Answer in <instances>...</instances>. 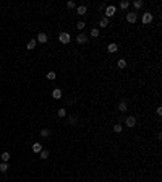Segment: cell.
Returning a JSON list of instances; mask_svg holds the SVG:
<instances>
[{"mask_svg":"<svg viewBox=\"0 0 162 182\" xmlns=\"http://www.w3.org/2000/svg\"><path fill=\"white\" fill-rule=\"evenodd\" d=\"M70 39H71V38H70L68 33H60V34H58V41L62 42V44H68Z\"/></svg>","mask_w":162,"mask_h":182,"instance_id":"1","label":"cell"},{"mask_svg":"<svg viewBox=\"0 0 162 182\" xmlns=\"http://www.w3.org/2000/svg\"><path fill=\"white\" fill-rule=\"evenodd\" d=\"M117 13V8L113 7V5H109V7H105V18H110Z\"/></svg>","mask_w":162,"mask_h":182,"instance_id":"2","label":"cell"},{"mask_svg":"<svg viewBox=\"0 0 162 182\" xmlns=\"http://www.w3.org/2000/svg\"><path fill=\"white\" fill-rule=\"evenodd\" d=\"M76 42L78 44H84V42H88V34H84V33L78 34L76 36Z\"/></svg>","mask_w":162,"mask_h":182,"instance_id":"3","label":"cell"},{"mask_svg":"<svg viewBox=\"0 0 162 182\" xmlns=\"http://www.w3.org/2000/svg\"><path fill=\"white\" fill-rule=\"evenodd\" d=\"M47 39H49V38H47V34H45V33H39V34H37V38H36V41L41 42V44H45Z\"/></svg>","mask_w":162,"mask_h":182,"instance_id":"4","label":"cell"},{"mask_svg":"<svg viewBox=\"0 0 162 182\" xmlns=\"http://www.w3.org/2000/svg\"><path fill=\"white\" fill-rule=\"evenodd\" d=\"M151 21H152V13H149V11H148V13L143 15V23H144V25H149Z\"/></svg>","mask_w":162,"mask_h":182,"instance_id":"5","label":"cell"},{"mask_svg":"<svg viewBox=\"0 0 162 182\" xmlns=\"http://www.w3.org/2000/svg\"><path fill=\"white\" fill-rule=\"evenodd\" d=\"M127 127H135L136 125V117H133V116H130V117H127Z\"/></svg>","mask_w":162,"mask_h":182,"instance_id":"6","label":"cell"},{"mask_svg":"<svg viewBox=\"0 0 162 182\" xmlns=\"http://www.w3.org/2000/svg\"><path fill=\"white\" fill-rule=\"evenodd\" d=\"M107 51H109V52H112V54H115V52L118 51V46L115 44V42H110V44L107 46Z\"/></svg>","mask_w":162,"mask_h":182,"instance_id":"7","label":"cell"},{"mask_svg":"<svg viewBox=\"0 0 162 182\" xmlns=\"http://www.w3.org/2000/svg\"><path fill=\"white\" fill-rule=\"evenodd\" d=\"M138 20V15L136 13H127V21L128 23H135Z\"/></svg>","mask_w":162,"mask_h":182,"instance_id":"8","label":"cell"},{"mask_svg":"<svg viewBox=\"0 0 162 182\" xmlns=\"http://www.w3.org/2000/svg\"><path fill=\"white\" fill-rule=\"evenodd\" d=\"M86 11H88V7H86V5H81V7L76 8V13H78V15H86Z\"/></svg>","mask_w":162,"mask_h":182,"instance_id":"9","label":"cell"},{"mask_svg":"<svg viewBox=\"0 0 162 182\" xmlns=\"http://www.w3.org/2000/svg\"><path fill=\"white\" fill-rule=\"evenodd\" d=\"M127 107H128V104H127L125 101L118 102V111H120V112H127Z\"/></svg>","mask_w":162,"mask_h":182,"instance_id":"10","label":"cell"},{"mask_svg":"<svg viewBox=\"0 0 162 182\" xmlns=\"http://www.w3.org/2000/svg\"><path fill=\"white\" fill-rule=\"evenodd\" d=\"M33 151L34 153H41V151H42V145L41 143H33Z\"/></svg>","mask_w":162,"mask_h":182,"instance_id":"11","label":"cell"},{"mask_svg":"<svg viewBox=\"0 0 162 182\" xmlns=\"http://www.w3.org/2000/svg\"><path fill=\"white\" fill-rule=\"evenodd\" d=\"M117 67H118V68H127V60H125V59H120L118 60V62H117Z\"/></svg>","mask_w":162,"mask_h":182,"instance_id":"12","label":"cell"},{"mask_svg":"<svg viewBox=\"0 0 162 182\" xmlns=\"http://www.w3.org/2000/svg\"><path fill=\"white\" fill-rule=\"evenodd\" d=\"M52 96H53V98H55V99H60V98H62V89H53L52 91Z\"/></svg>","mask_w":162,"mask_h":182,"instance_id":"13","label":"cell"},{"mask_svg":"<svg viewBox=\"0 0 162 182\" xmlns=\"http://www.w3.org/2000/svg\"><path fill=\"white\" fill-rule=\"evenodd\" d=\"M107 25H109V18H105V16H104V18H101V21H99V26H101V28H105Z\"/></svg>","mask_w":162,"mask_h":182,"instance_id":"14","label":"cell"},{"mask_svg":"<svg viewBox=\"0 0 162 182\" xmlns=\"http://www.w3.org/2000/svg\"><path fill=\"white\" fill-rule=\"evenodd\" d=\"M0 158H2V163H8L10 161V153H8V151H5V153H2Z\"/></svg>","mask_w":162,"mask_h":182,"instance_id":"15","label":"cell"},{"mask_svg":"<svg viewBox=\"0 0 162 182\" xmlns=\"http://www.w3.org/2000/svg\"><path fill=\"white\" fill-rule=\"evenodd\" d=\"M8 171V163H0V172H7Z\"/></svg>","mask_w":162,"mask_h":182,"instance_id":"16","label":"cell"},{"mask_svg":"<svg viewBox=\"0 0 162 182\" xmlns=\"http://www.w3.org/2000/svg\"><path fill=\"white\" fill-rule=\"evenodd\" d=\"M123 130V127H122V124H115V125H113V132H115V133H120V132H122Z\"/></svg>","mask_w":162,"mask_h":182,"instance_id":"17","label":"cell"},{"mask_svg":"<svg viewBox=\"0 0 162 182\" xmlns=\"http://www.w3.org/2000/svg\"><path fill=\"white\" fill-rule=\"evenodd\" d=\"M57 116H58V117H65V116H67V111H65L63 107H60L58 111H57Z\"/></svg>","mask_w":162,"mask_h":182,"instance_id":"18","label":"cell"},{"mask_svg":"<svg viewBox=\"0 0 162 182\" xmlns=\"http://www.w3.org/2000/svg\"><path fill=\"white\" fill-rule=\"evenodd\" d=\"M67 122L70 124V125H75L76 122H78V117H75V116H71V117H68V120Z\"/></svg>","mask_w":162,"mask_h":182,"instance_id":"19","label":"cell"},{"mask_svg":"<svg viewBox=\"0 0 162 182\" xmlns=\"http://www.w3.org/2000/svg\"><path fill=\"white\" fill-rule=\"evenodd\" d=\"M39 155H41V159H47V158H49V151H47V150H42Z\"/></svg>","mask_w":162,"mask_h":182,"instance_id":"20","label":"cell"},{"mask_svg":"<svg viewBox=\"0 0 162 182\" xmlns=\"http://www.w3.org/2000/svg\"><path fill=\"white\" fill-rule=\"evenodd\" d=\"M128 7H130V2H125V0L120 2V8H122V10H127Z\"/></svg>","mask_w":162,"mask_h":182,"instance_id":"21","label":"cell"},{"mask_svg":"<svg viewBox=\"0 0 162 182\" xmlns=\"http://www.w3.org/2000/svg\"><path fill=\"white\" fill-rule=\"evenodd\" d=\"M89 34H91V38H97V36H99V29H97V28H92Z\"/></svg>","mask_w":162,"mask_h":182,"instance_id":"22","label":"cell"},{"mask_svg":"<svg viewBox=\"0 0 162 182\" xmlns=\"http://www.w3.org/2000/svg\"><path fill=\"white\" fill-rule=\"evenodd\" d=\"M36 42H37L36 39H31V41L28 42V49H29V51H31V49H34V47H36Z\"/></svg>","mask_w":162,"mask_h":182,"instance_id":"23","label":"cell"},{"mask_svg":"<svg viewBox=\"0 0 162 182\" xmlns=\"http://www.w3.org/2000/svg\"><path fill=\"white\" fill-rule=\"evenodd\" d=\"M49 135H50V130L49 129H42V130H41V137L45 138V137H49Z\"/></svg>","mask_w":162,"mask_h":182,"instance_id":"24","label":"cell"},{"mask_svg":"<svg viewBox=\"0 0 162 182\" xmlns=\"http://www.w3.org/2000/svg\"><path fill=\"white\" fill-rule=\"evenodd\" d=\"M84 26H86L84 21H78V23H76V28L80 29V31H81V29H84Z\"/></svg>","mask_w":162,"mask_h":182,"instance_id":"25","label":"cell"},{"mask_svg":"<svg viewBox=\"0 0 162 182\" xmlns=\"http://www.w3.org/2000/svg\"><path fill=\"white\" fill-rule=\"evenodd\" d=\"M133 7H135V8H141V7H143V2H141V0H135V2H133Z\"/></svg>","mask_w":162,"mask_h":182,"instance_id":"26","label":"cell"},{"mask_svg":"<svg viewBox=\"0 0 162 182\" xmlns=\"http://www.w3.org/2000/svg\"><path fill=\"white\" fill-rule=\"evenodd\" d=\"M47 78H49V80H55V72H49V73H47Z\"/></svg>","mask_w":162,"mask_h":182,"instance_id":"27","label":"cell"},{"mask_svg":"<svg viewBox=\"0 0 162 182\" xmlns=\"http://www.w3.org/2000/svg\"><path fill=\"white\" fill-rule=\"evenodd\" d=\"M67 7H68V8H75V2H68Z\"/></svg>","mask_w":162,"mask_h":182,"instance_id":"28","label":"cell"},{"mask_svg":"<svg viewBox=\"0 0 162 182\" xmlns=\"http://www.w3.org/2000/svg\"><path fill=\"white\" fill-rule=\"evenodd\" d=\"M156 112H157V116H162V109L160 107H157V111H156Z\"/></svg>","mask_w":162,"mask_h":182,"instance_id":"29","label":"cell"}]
</instances>
